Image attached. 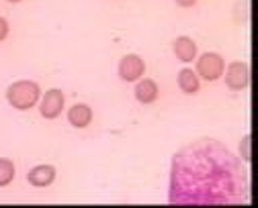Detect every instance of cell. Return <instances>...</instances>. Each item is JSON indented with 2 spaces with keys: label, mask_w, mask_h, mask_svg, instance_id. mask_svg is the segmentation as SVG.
<instances>
[{
  "label": "cell",
  "mask_w": 258,
  "mask_h": 208,
  "mask_svg": "<svg viewBox=\"0 0 258 208\" xmlns=\"http://www.w3.org/2000/svg\"><path fill=\"white\" fill-rule=\"evenodd\" d=\"M248 202V171L221 141L203 137L172 157L168 204L242 206Z\"/></svg>",
  "instance_id": "obj_1"
},
{
  "label": "cell",
  "mask_w": 258,
  "mask_h": 208,
  "mask_svg": "<svg viewBox=\"0 0 258 208\" xmlns=\"http://www.w3.org/2000/svg\"><path fill=\"white\" fill-rule=\"evenodd\" d=\"M39 98H41V86L33 80H19L7 88V102L21 113L35 109Z\"/></svg>",
  "instance_id": "obj_2"
},
{
  "label": "cell",
  "mask_w": 258,
  "mask_h": 208,
  "mask_svg": "<svg viewBox=\"0 0 258 208\" xmlns=\"http://www.w3.org/2000/svg\"><path fill=\"white\" fill-rule=\"evenodd\" d=\"M197 65H195V72L201 80L205 82H217L221 76H223V69H225V61L219 53L215 51H207V53H201V57L195 59Z\"/></svg>",
  "instance_id": "obj_3"
},
{
  "label": "cell",
  "mask_w": 258,
  "mask_h": 208,
  "mask_svg": "<svg viewBox=\"0 0 258 208\" xmlns=\"http://www.w3.org/2000/svg\"><path fill=\"white\" fill-rule=\"evenodd\" d=\"M117 74H119V78L123 82L136 84L146 74V61L136 53H127V55L121 57V61L117 65Z\"/></svg>",
  "instance_id": "obj_4"
},
{
  "label": "cell",
  "mask_w": 258,
  "mask_h": 208,
  "mask_svg": "<svg viewBox=\"0 0 258 208\" xmlns=\"http://www.w3.org/2000/svg\"><path fill=\"white\" fill-rule=\"evenodd\" d=\"M223 76H225V86L230 90L242 92L250 84V67L246 61H232L230 65H225Z\"/></svg>",
  "instance_id": "obj_5"
},
{
  "label": "cell",
  "mask_w": 258,
  "mask_h": 208,
  "mask_svg": "<svg viewBox=\"0 0 258 208\" xmlns=\"http://www.w3.org/2000/svg\"><path fill=\"white\" fill-rule=\"evenodd\" d=\"M63 109H66V96L59 88H51L39 98V113L47 121L57 119L63 113Z\"/></svg>",
  "instance_id": "obj_6"
},
{
  "label": "cell",
  "mask_w": 258,
  "mask_h": 208,
  "mask_svg": "<svg viewBox=\"0 0 258 208\" xmlns=\"http://www.w3.org/2000/svg\"><path fill=\"white\" fill-rule=\"evenodd\" d=\"M55 178H57L55 167L53 165H47V163L35 165L33 169L27 173V182L33 186V188H47V186H51L55 182Z\"/></svg>",
  "instance_id": "obj_7"
},
{
  "label": "cell",
  "mask_w": 258,
  "mask_h": 208,
  "mask_svg": "<svg viewBox=\"0 0 258 208\" xmlns=\"http://www.w3.org/2000/svg\"><path fill=\"white\" fill-rule=\"evenodd\" d=\"M172 53L176 55L178 61L190 63V61L197 59L199 49H197V43L192 41L190 37H186V35H180V37H176L174 43H172Z\"/></svg>",
  "instance_id": "obj_8"
},
{
  "label": "cell",
  "mask_w": 258,
  "mask_h": 208,
  "mask_svg": "<svg viewBox=\"0 0 258 208\" xmlns=\"http://www.w3.org/2000/svg\"><path fill=\"white\" fill-rule=\"evenodd\" d=\"M158 94H160L158 84L154 80H150V78H140L138 84H136V88H134V96H136V100L140 104H152V102H156L158 100Z\"/></svg>",
  "instance_id": "obj_9"
},
{
  "label": "cell",
  "mask_w": 258,
  "mask_h": 208,
  "mask_svg": "<svg viewBox=\"0 0 258 208\" xmlns=\"http://www.w3.org/2000/svg\"><path fill=\"white\" fill-rule=\"evenodd\" d=\"M68 123L74 129H86L92 123V109L84 102H78L68 111Z\"/></svg>",
  "instance_id": "obj_10"
},
{
  "label": "cell",
  "mask_w": 258,
  "mask_h": 208,
  "mask_svg": "<svg viewBox=\"0 0 258 208\" xmlns=\"http://www.w3.org/2000/svg\"><path fill=\"white\" fill-rule=\"evenodd\" d=\"M176 84H178L180 92H184V94H197L201 90V78L197 76L195 69H188V67H184L178 72Z\"/></svg>",
  "instance_id": "obj_11"
},
{
  "label": "cell",
  "mask_w": 258,
  "mask_h": 208,
  "mask_svg": "<svg viewBox=\"0 0 258 208\" xmlns=\"http://www.w3.org/2000/svg\"><path fill=\"white\" fill-rule=\"evenodd\" d=\"M15 173H17L15 163L7 157H0V188L11 186L13 180H15Z\"/></svg>",
  "instance_id": "obj_12"
},
{
  "label": "cell",
  "mask_w": 258,
  "mask_h": 208,
  "mask_svg": "<svg viewBox=\"0 0 258 208\" xmlns=\"http://www.w3.org/2000/svg\"><path fill=\"white\" fill-rule=\"evenodd\" d=\"M240 155L244 161H250V135H246L240 143Z\"/></svg>",
  "instance_id": "obj_13"
},
{
  "label": "cell",
  "mask_w": 258,
  "mask_h": 208,
  "mask_svg": "<svg viewBox=\"0 0 258 208\" xmlns=\"http://www.w3.org/2000/svg\"><path fill=\"white\" fill-rule=\"evenodd\" d=\"M9 33H11V25L5 17H0V43H3L7 37H9Z\"/></svg>",
  "instance_id": "obj_14"
},
{
  "label": "cell",
  "mask_w": 258,
  "mask_h": 208,
  "mask_svg": "<svg viewBox=\"0 0 258 208\" xmlns=\"http://www.w3.org/2000/svg\"><path fill=\"white\" fill-rule=\"evenodd\" d=\"M174 3H176L180 9H190V7L197 5V0H174Z\"/></svg>",
  "instance_id": "obj_15"
},
{
  "label": "cell",
  "mask_w": 258,
  "mask_h": 208,
  "mask_svg": "<svg viewBox=\"0 0 258 208\" xmlns=\"http://www.w3.org/2000/svg\"><path fill=\"white\" fill-rule=\"evenodd\" d=\"M7 3H13V5H17V3H21V0H7Z\"/></svg>",
  "instance_id": "obj_16"
}]
</instances>
